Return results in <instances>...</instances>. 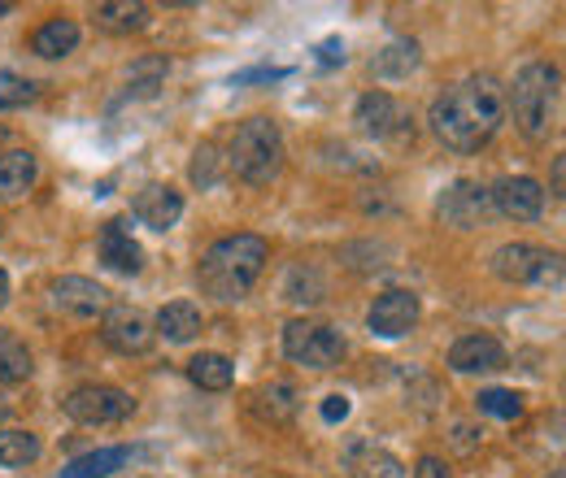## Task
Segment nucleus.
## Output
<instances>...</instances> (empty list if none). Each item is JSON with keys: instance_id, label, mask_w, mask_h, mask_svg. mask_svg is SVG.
Masks as SVG:
<instances>
[{"instance_id": "obj_7", "label": "nucleus", "mask_w": 566, "mask_h": 478, "mask_svg": "<svg viewBox=\"0 0 566 478\" xmlns=\"http://www.w3.org/2000/svg\"><path fill=\"white\" fill-rule=\"evenodd\" d=\"M493 274L501 283H518V287H558L563 257L541 244H501L493 253Z\"/></svg>"}, {"instance_id": "obj_17", "label": "nucleus", "mask_w": 566, "mask_h": 478, "mask_svg": "<svg viewBox=\"0 0 566 478\" xmlns=\"http://www.w3.org/2000/svg\"><path fill=\"white\" fill-rule=\"evenodd\" d=\"M201 327H206V314H201V305H192V300H170V305H161L157 318H153V336H161V340H170V343L197 340Z\"/></svg>"}, {"instance_id": "obj_37", "label": "nucleus", "mask_w": 566, "mask_h": 478, "mask_svg": "<svg viewBox=\"0 0 566 478\" xmlns=\"http://www.w3.org/2000/svg\"><path fill=\"white\" fill-rule=\"evenodd\" d=\"M4 305H9V274L0 270V309H4Z\"/></svg>"}, {"instance_id": "obj_4", "label": "nucleus", "mask_w": 566, "mask_h": 478, "mask_svg": "<svg viewBox=\"0 0 566 478\" xmlns=\"http://www.w3.org/2000/svg\"><path fill=\"white\" fill-rule=\"evenodd\" d=\"M227 170L253 188L275 183L283 170V136L271 118H244L227 144Z\"/></svg>"}, {"instance_id": "obj_32", "label": "nucleus", "mask_w": 566, "mask_h": 478, "mask_svg": "<svg viewBox=\"0 0 566 478\" xmlns=\"http://www.w3.org/2000/svg\"><path fill=\"white\" fill-rule=\"evenodd\" d=\"M188 174H192L197 188H213V183H218V148H213V144H201V148L192 152V170H188Z\"/></svg>"}, {"instance_id": "obj_24", "label": "nucleus", "mask_w": 566, "mask_h": 478, "mask_svg": "<svg viewBox=\"0 0 566 478\" xmlns=\"http://www.w3.org/2000/svg\"><path fill=\"white\" fill-rule=\"evenodd\" d=\"M188 379H192V387H201V392H227V387L235 383V361L222 357V352H197V357L188 361Z\"/></svg>"}, {"instance_id": "obj_33", "label": "nucleus", "mask_w": 566, "mask_h": 478, "mask_svg": "<svg viewBox=\"0 0 566 478\" xmlns=\"http://www.w3.org/2000/svg\"><path fill=\"white\" fill-rule=\"evenodd\" d=\"M415 478H453V470H449L440 457L427 453V457H419V466H415Z\"/></svg>"}, {"instance_id": "obj_31", "label": "nucleus", "mask_w": 566, "mask_h": 478, "mask_svg": "<svg viewBox=\"0 0 566 478\" xmlns=\"http://www.w3.org/2000/svg\"><path fill=\"white\" fill-rule=\"evenodd\" d=\"M475 410L489 413V417H501V422H514V417H523V396L510 392V387H489V392L475 396Z\"/></svg>"}, {"instance_id": "obj_28", "label": "nucleus", "mask_w": 566, "mask_h": 478, "mask_svg": "<svg viewBox=\"0 0 566 478\" xmlns=\"http://www.w3.org/2000/svg\"><path fill=\"white\" fill-rule=\"evenodd\" d=\"M327 296V283L314 266H292L287 270V283H283V300L292 305H318Z\"/></svg>"}, {"instance_id": "obj_18", "label": "nucleus", "mask_w": 566, "mask_h": 478, "mask_svg": "<svg viewBox=\"0 0 566 478\" xmlns=\"http://www.w3.org/2000/svg\"><path fill=\"white\" fill-rule=\"evenodd\" d=\"M40 179V157L31 148H9L0 152V201H18L35 188Z\"/></svg>"}, {"instance_id": "obj_19", "label": "nucleus", "mask_w": 566, "mask_h": 478, "mask_svg": "<svg viewBox=\"0 0 566 478\" xmlns=\"http://www.w3.org/2000/svg\"><path fill=\"white\" fill-rule=\"evenodd\" d=\"M345 470L354 478H406V466L388 448H379L370 439H354L345 448Z\"/></svg>"}, {"instance_id": "obj_21", "label": "nucleus", "mask_w": 566, "mask_h": 478, "mask_svg": "<svg viewBox=\"0 0 566 478\" xmlns=\"http://www.w3.org/2000/svg\"><path fill=\"white\" fill-rule=\"evenodd\" d=\"M296 410H301V392L287 379H275V383H266V387L253 392V413L262 422H271V426H287L296 417Z\"/></svg>"}, {"instance_id": "obj_40", "label": "nucleus", "mask_w": 566, "mask_h": 478, "mask_svg": "<svg viewBox=\"0 0 566 478\" xmlns=\"http://www.w3.org/2000/svg\"><path fill=\"white\" fill-rule=\"evenodd\" d=\"M0 235H4V226H0Z\"/></svg>"}, {"instance_id": "obj_10", "label": "nucleus", "mask_w": 566, "mask_h": 478, "mask_svg": "<svg viewBox=\"0 0 566 478\" xmlns=\"http://www.w3.org/2000/svg\"><path fill=\"white\" fill-rule=\"evenodd\" d=\"M436 213H440V222L453 226V231H475V226H484V217L493 213L489 188L475 183V179H458V183H449V188L440 192Z\"/></svg>"}, {"instance_id": "obj_30", "label": "nucleus", "mask_w": 566, "mask_h": 478, "mask_svg": "<svg viewBox=\"0 0 566 478\" xmlns=\"http://www.w3.org/2000/svg\"><path fill=\"white\" fill-rule=\"evenodd\" d=\"M35 96H40V87H35L27 74H18V70H0V114L22 109V105H31Z\"/></svg>"}, {"instance_id": "obj_13", "label": "nucleus", "mask_w": 566, "mask_h": 478, "mask_svg": "<svg viewBox=\"0 0 566 478\" xmlns=\"http://www.w3.org/2000/svg\"><path fill=\"white\" fill-rule=\"evenodd\" d=\"M489 201L501 217H514V222H536L545 213V188L527 174H510V179H496L489 188Z\"/></svg>"}, {"instance_id": "obj_12", "label": "nucleus", "mask_w": 566, "mask_h": 478, "mask_svg": "<svg viewBox=\"0 0 566 478\" xmlns=\"http://www.w3.org/2000/svg\"><path fill=\"white\" fill-rule=\"evenodd\" d=\"M101 340L109 343L114 352H123V357H140L153 343V322L132 305H109L105 318H101Z\"/></svg>"}, {"instance_id": "obj_15", "label": "nucleus", "mask_w": 566, "mask_h": 478, "mask_svg": "<svg viewBox=\"0 0 566 478\" xmlns=\"http://www.w3.org/2000/svg\"><path fill=\"white\" fill-rule=\"evenodd\" d=\"M132 213H136V222H144L148 231H170L184 217V196L170 183H148L140 196L132 201Z\"/></svg>"}, {"instance_id": "obj_34", "label": "nucleus", "mask_w": 566, "mask_h": 478, "mask_svg": "<svg viewBox=\"0 0 566 478\" xmlns=\"http://www.w3.org/2000/svg\"><path fill=\"white\" fill-rule=\"evenodd\" d=\"M349 417V396H327L323 401V422H345Z\"/></svg>"}, {"instance_id": "obj_3", "label": "nucleus", "mask_w": 566, "mask_h": 478, "mask_svg": "<svg viewBox=\"0 0 566 478\" xmlns=\"http://www.w3.org/2000/svg\"><path fill=\"white\" fill-rule=\"evenodd\" d=\"M505 109H514L523 136L545 144L563 118V70L549 62H527L514 74V87L505 92Z\"/></svg>"}, {"instance_id": "obj_2", "label": "nucleus", "mask_w": 566, "mask_h": 478, "mask_svg": "<svg viewBox=\"0 0 566 478\" xmlns=\"http://www.w3.org/2000/svg\"><path fill=\"white\" fill-rule=\"evenodd\" d=\"M266 262H271V244L262 235H253V231L222 235L218 244L206 248V257H201V270H197L201 291L213 296V300H222V305L244 300L253 291V283L262 278Z\"/></svg>"}, {"instance_id": "obj_9", "label": "nucleus", "mask_w": 566, "mask_h": 478, "mask_svg": "<svg viewBox=\"0 0 566 478\" xmlns=\"http://www.w3.org/2000/svg\"><path fill=\"white\" fill-rule=\"evenodd\" d=\"M419 314H423V305H419V296L410 287H388L366 309V331L379 336V340H401V336H410L419 327Z\"/></svg>"}, {"instance_id": "obj_22", "label": "nucleus", "mask_w": 566, "mask_h": 478, "mask_svg": "<svg viewBox=\"0 0 566 478\" xmlns=\"http://www.w3.org/2000/svg\"><path fill=\"white\" fill-rule=\"evenodd\" d=\"M92 18H96V26H101L105 35H132V31H144V26H148L153 9L140 4V0H105V4L92 9Z\"/></svg>"}, {"instance_id": "obj_8", "label": "nucleus", "mask_w": 566, "mask_h": 478, "mask_svg": "<svg viewBox=\"0 0 566 478\" xmlns=\"http://www.w3.org/2000/svg\"><path fill=\"white\" fill-rule=\"evenodd\" d=\"M62 410L78 426H118L136 413V401H132V392H123L114 383H83L62 401Z\"/></svg>"}, {"instance_id": "obj_6", "label": "nucleus", "mask_w": 566, "mask_h": 478, "mask_svg": "<svg viewBox=\"0 0 566 478\" xmlns=\"http://www.w3.org/2000/svg\"><path fill=\"white\" fill-rule=\"evenodd\" d=\"M354 123L361 136L379 139L388 148H410L415 144V114L392 92H366V96H357Z\"/></svg>"}, {"instance_id": "obj_5", "label": "nucleus", "mask_w": 566, "mask_h": 478, "mask_svg": "<svg viewBox=\"0 0 566 478\" xmlns=\"http://www.w3.org/2000/svg\"><path fill=\"white\" fill-rule=\"evenodd\" d=\"M349 343L340 336V327L318 322V318H292L283 327V357L305 365V370H336L345 361Z\"/></svg>"}, {"instance_id": "obj_38", "label": "nucleus", "mask_w": 566, "mask_h": 478, "mask_svg": "<svg viewBox=\"0 0 566 478\" xmlns=\"http://www.w3.org/2000/svg\"><path fill=\"white\" fill-rule=\"evenodd\" d=\"M0 13H13V4H9V0H0Z\"/></svg>"}, {"instance_id": "obj_26", "label": "nucleus", "mask_w": 566, "mask_h": 478, "mask_svg": "<svg viewBox=\"0 0 566 478\" xmlns=\"http://www.w3.org/2000/svg\"><path fill=\"white\" fill-rule=\"evenodd\" d=\"M132 457H136L132 448H96V453L74 457L71 466H62V475L57 478H109L114 470H123Z\"/></svg>"}, {"instance_id": "obj_39", "label": "nucleus", "mask_w": 566, "mask_h": 478, "mask_svg": "<svg viewBox=\"0 0 566 478\" xmlns=\"http://www.w3.org/2000/svg\"><path fill=\"white\" fill-rule=\"evenodd\" d=\"M4 139H9V131H4V127H0V144H4Z\"/></svg>"}, {"instance_id": "obj_16", "label": "nucleus", "mask_w": 566, "mask_h": 478, "mask_svg": "<svg viewBox=\"0 0 566 478\" xmlns=\"http://www.w3.org/2000/svg\"><path fill=\"white\" fill-rule=\"evenodd\" d=\"M505 365V348L493 336H462L449 348V370L458 374H493Z\"/></svg>"}, {"instance_id": "obj_14", "label": "nucleus", "mask_w": 566, "mask_h": 478, "mask_svg": "<svg viewBox=\"0 0 566 478\" xmlns=\"http://www.w3.org/2000/svg\"><path fill=\"white\" fill-rule=\"evenodd\" d=\"M101 262L114 274H140L144 270V248L136 244L127 217H114L101 226Z\"/></svg>"}, {"instance_id": "obj_20", "label": "nucleus", "mask_w": 566, "mask_h": 478, "mask_svg": "<svg viewBox=\"0 0 566 478\" xmlns=\"http://www.w3.org/2000/svg\"><path fill=\"white\" fill-rule=\"evenodd\" d=\"M78 40H83V31H78L74 18H49L31 35V53L44 57V62H57V57H71L74 49H78Z\"/></svg>"}, {"instance_id": "obj_27", "label": "nucleus", "mask_w": 566, "mask_h": 478, "mask_svg": "<svg viewBox=\"0 0 566 478\" xmlns=\"http://www.w3.org/2000/svg\"><path fill=\"white\" fill-rule=\"evenodd\" d=\"M31 370H35L31 348L22 343V336H13V331H4V327H0V383H4V387L27 383V379H31Z\"/></svg>"}, {"instance_id": "obj_29", "label": "nucleus", "mask_w": 566, "mask_h": 478, "mask_svg": "<svg viewBox=\"0 0 566 478\" xmlns=\"http://www.w3.org/2000/svg\"><path fill=\"white\" fill-rule=\"evenodd\" d=\"M166 57H140L127 66V96H157V87L166 83Z\"/></svg>"}, {"instance_id": "obj_11", "label": "nucleus", "mask_w": 566, "mask_h": 478, "mask_svg": "<svg viewBox=\"0 0 566 478\" xmlns=\"http://www.w3.org/2000/svg\"><path fill=\"white\" fill-rule=\"evenodd\" d=\"M49 300H53L57 314H66L74 322H96V318H105V309H109V291H105L96 278H83V274H62V278L53 283Z\"/></svg>"}, {"instance_id": "obj_23", "label": "nucleus", "mask_w": 566, "mask_h": 478, "mask_svg": "<svg viewBox=\"0 0 566 478\" xmlns=\"http://www.w3.org/2000/svg\"><path fill=\"white\" fill-rule=\"evenodd\" d=\"M423 62V53H419V44L415 40H388L375 57H370V74L375 78H388V83H401V78H410L415 70Z\"/></svg>"}, {"instance_id": "obj_41", "label": "nucleus", "mask_w": 566, "mask_h": 478, "mask_svg": "<svg viewBox=\"0 0 566 478\" xmlns=\"http://www.w3.org/2000/svg\"><path fill=\"white\" fill-rule=\"evenodd\" d=\"M554 478H563V475H554Z\"/></svg>"}, {"instance_id": "obj_25", "label": "nucleus", "mask_w": 566, "mask_h": 478, "mask_svg": "<svg viewBox=\"0 0 566 478\" xmlns=\"http://www.w3.org/2000/svg\"><path fill=\"white\" fill-rule=\"evenodd\" d=\"M40 453H44V444H40L35 431H27V426H4V431H0V466H4V470L35 466Z\"/></svg>"}, {"instance_id": "obj_35", "label": "nucleus", "mask_w": 566, "mask_h": 478, "mask_svg": "<svg viewBox=\"0 0 566 478\" xmlns=\"http://www.w3.org/2000/svg\"><path fill=\"white\" fill-rule=\"evenodd\" d=\"M318 62H323V66H336V62L345 66V44H340V40H327V44L318 49Z\"/></svg>"}, {"instance_id": "obj_36", "label": "nucleus", "mask_w": 566, "mask_h": 478, "mask_svg": "<svg viewBox=\"0 0 566 478\" xmlns=\"http://www.w3.org/2000/svg\"><path fill=\"white\" fill-rule=\"evenodd\" d=\"M563 188H566V161L554 157V196H558V201H563Z\"/></svg>"}, {"instance_id": "obj_1", "label": "nucleus", "mask_w": 566, "mask_h": 478, "mask_svg": "<svg viewBox=\"0 0 566 478\" xmlns=\"http://www.w3.org/2000/svg\"><path fill=\"white\" fill-rule=\"evenodd\" d=\"M505 87L493 74H467L431 100L427 127L449 152H480L505 127Z\"/></svg>"}]
</instances>
